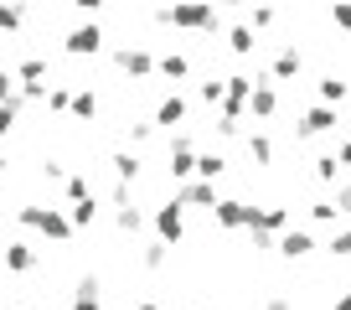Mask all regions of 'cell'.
<instances>
[{
	"label": "cell",
	"mask_w": 351,
	"mask_h": 310,
	"mask_svg": "<svg viewBox=\"0 0 351 310\" xmlns=\"http://www.w3.org/2000/svg\"><path fill=\"white\" fill-rule=\"evenodd\" d=\"M320 248H326L330 259H351V228H336V232H330V238H326Z\"/></svg>",
	"instance_id": "1f68e13d"
},
{
	"label": "cell",
	"mask_w": 351,
	"mask_h": 310,
	"mask_svg": "<svg viewBox=\"0 0 351 310\" xmlns=\"http://www.w3.org/2000/svg\"><path fill=\"white\" fill-rule=\"evenodd\" d=\"M32 232L52 238V243H73V222H67V212H62V207H42V217H36V228H32Z\"/></svg>",
	"instance_id": "8fae6325"
},
{
	"label": "cell",
	"mask_w": 351,
	"mask_h": 310,
	"mask_svg": "<svg viewBox=\"0 0 351 310\" xmlns=\"http://www.w3.org/2000/svg\"><path fill=\"white\" fill-rule=\"evenodd\" d=\"M217 5H243V0H217Z\"/></svg>",
	"instance_id": "816d5d0a"
},
{
	"label": "cell",
	"mask_w": 351,
	"mask_h": 310,
	"mask_svg": "<svg viewBox=\"0 0 351 310\" xmlns=\"http://www.w3.org/2000/svg\"><path fill=\"white\" fill-rule=\"evenodd\" d=\"M336 217H341V212H336V202H330V197H315V202H310V222H315V228H330Z\"/></svg>",
	"instance_id": "4dcf8cb0"
},
{
	"label": "cell",
	"mask_w": 351,
	"mask_h": 310,
	"mask_svg": "<svg viewBox=\"0 0 351 310\" xmlns=\"http://www.w3.org/2000/svg\"><path fill=\"white\" fill-rule=\"evenodd\" d=\"M253 228H263V232H274V238H279V232L289 228V207H263V212H258V222H253Z\"/></svg>",
	"instance_id": "cb8c5ba5"
},
{
	"label": "cell",
	"mask_w": 351,
	"mask_h": 310,
	"mask_svg": "<svg viewBox=\"0 0 351 310\" xmlns=\"http://www.w3.org/2000/svg\"><path fill=\"white\" fill-rule=\"evenodd\" d=\"M42 176L52 181V187H62V176H67V171H62V160H47V166H42Z\"/></svg>",
	"instance_id": "ee69618b"
},
{
	"label": "cell",
	"mask_w": 351,
	"mask_h": 310,
	"mask_svg": "<svg viewBox=\"0 0 351 310\" xmlns=\"http://www.w3.org/2000/svg\"><path fill=\"white\" fill-rule=\"evenodd\" d=\"M330 202H336L341 217H351V181H336V187H330Z\"/></svg>",
	"instance_id": "74e56055"
},
{
	"label": "cell",
	"mask_w": 351,
	"mask_h": 310,
	"mask_svg": "<svg viewBox=\"0 0 351 310\" xmlns=\"http://www.w3.org/2000/svg\"><path fill=\"white\" fill-rule=\"evenodd\" d=\"M253 232V254H274V232H263V228H248Z\"/></svg>",
	"instance_id": "ab89813d"
},
{
	"label": "cell",
	"mask_w": 351,
	"mask_h": 310,
	"mask_svg": "<svg viewBox=\"0 0 351 310\" xmlns=\"http://www.w3.org/2000/svg\"><path fill=\"white\" fill-rule=\"evenodd\" d=\"M279 21V11H274V5H269V0H258V5H253V32H269V26H274Z\"/></svg>",
	"instance_id": "d590c367"
},
{
	"label": "cell",
	"mask_w": 351,
	"mask_h": 310,
	"mask_svg": "<svg viewBox=\"0 0 351 310\" xmlns=\"http://www.w3.org/2000/svg\"><path fill=\"white\" fill-rule=\"evenodd\" d=\"M114 228L130 232V238H140V232H145V212L134 207V202H130V207H114Z\"/></svg>",
	"instance_id": "44dd1931"
},
{
	"label": "cell",
	"mask_w": 351,
	"mask_h": 310,
	"mask_svg": "<svg viewBox=\"0 0 351 310\" xmlns=\"http://www.w3.org/2000/svg\"><path fill=\"white\" fill-rule=\"evenodd\" d=\"M315 238H310V232L305 228H295V222H289V228L285 232H279V238H274V254H285L289 259V264H300V259H310V254H315Z\"/></svg>",
	"instance_id": "ba28073f"
},
{
	"label": "cell",
	"mask_w": 351,
	"mask_h": 310,
	"mask_svg": "<svg viewBox=\"0 0 351 310\" xmlns=\"http://www.w3.org/2000/svg\"><path fill=\"white\" fill-rule=\"evenodd\" d=\"M5 166H11V160H5V150H0V176H5Z\"/></svg>",
	"instance_id": "f907efd6"
},
{
	"label": "cell",
	"mask_w": 351,
	"mask_h": 310,
	"mask_svg": "<svg viewBox=\"0 0 351 310\" xmlns=\"http://www.w3.org/2000/svg\"><path fill=\"white\" fill-rule=\"evenodd\" d=\"M263 310H289V295H269V300H263Z\"/></svg>",
	"instance_id": "bcb514c9"
},
{
	"label": "cell",
	"mask_w": 351,
	"mask_h": 310,
	"mask_svg": "<svg viewBox=\"0 0 351 310\" xmlns=\"http://www.w3.org/2000/svg\"><path fill=\"white\" fill-rule=\"evenodd\" d=\"M0 5H32V0H0Z\"/></svg>",
	"instance_id": "681fc988"
},
{
	"label": "cell",
	"mask_w": 351,
	"mask_h": 310,
	"mask_svg": "<svg viewBox=\"0 0 351 310\" xmlns=\"http://www.w3.org/2000/svg\"><path fill=\"white\" fill-rule=\"evenodd\" d=\"M36 264H42V254H36L26 238H11V243H5V269H11V274H32Z\"/></svg>",
	"instance_id": "7c38bea8"
},
{
	"label": "cell",
	"mask_w": 351,
	"mask_h": 310,
	"mask_svg": "<svg viewBox=\"0 0 351 310\" xmlns=\"http://www.w3.org/2000/svg\"><path fill=\"white\" fill-rule=\"evenodd\" d=\"M62 52L67 57H99L104 52V26L99 21H77L73 32L62 36Z\"/></svg>",
	"instance_id": "3957f363"
},
{
	"label": "cell",
	"mask_w": 351,
	"mask_h": 310,
	"mask_svg": "<svg viewBox=\"0 0 351 310\" xmlns=\"http://www.w3.org/2000/svg\"><path fill=\"white\" fill-rule=\"evenodd\" d=\"M32 5H0V32H21Z\"/></svg>",
	"instance_id": "d6a6232c"
},
{
	"label": "cell",
	"mask_w": 351,
	"mask_h": 310,
	"mask_svg": "<svg viewBox=\"0 0 351 310\" xmlns=\"http://www.w3.org/2000/svg\"><path fill=\"white\" fill-rule=\"evenodd\" d=\"M165 171H171V181H191L197 176V140H191L186 130L171 134V166Z\"/></svg>",
	"instance_id": "277c9868"
},
{
	"label": "cell",
	"mask_w": 351,
	"mask_h": 310,
	"mask_svg": "<svg viewBox=\"0 0 351 310\" xmlns=\"http://www.w3.org/2000/svg\"><path fill=\"white\" fill-rule=\"evenodd\" d=\"M315 93H320V104H341V99H346V93H351V83H341L336 73H326V78H320V83H315Z\"/></svg>",
	"instance_id": "603a6c76"
},
{
	"label": "cell",
	"mask_w": 351,
	"mask_h": 310,
	"mask_svg": "<svg viewBox=\"0 0 351 310\" xmlns=\"http://www.w3.org/2000/svg\"><path fill=\"white\" fill-rule=\"evenodd\" d=\"M134 310H165V305H160V300H140Z\"/></svg>",
	"instance_id": "7dc6e473"
},
{
	"label": "cell",
	"mask_w": 351,
	"mask_h": 310,
	"mask_svg": "<svg viewBox=\"0 0 351 310\" xmlns=\"http://www.w3.org/2000/svg\"><path fill=\"white\" fill-rule=\"evenodd\" d=\"M336 104H310V109H300L295 119V140H320V134H336Z\"/></svg>",
	"instance_id": "7a4b0ae2"
},
{
	"label": "cell",
	"mask_w": 351,
	"mask_h": 310,
	"mask_svg": "<svg viewBox=\"0 0 351 310\" xmlns=\"http://www.w3.org/2000/svg\"><path fill=\"white\" fill-rule=\"evenodd\" d=\"M5 99H16V73H11V67H0V104H5Z\"/></svg>",
	"instance_id": "60d3db41"
},
{
	"label": "cell",
	"mask_w": 351,
	"mask_h": 310,
	"mask_svg": "<svg viewBox=\"0 0 351 310\" xmlns=\"http://www.w3.org/2000/svg\"><path fill=\"white\" fill-rule=\"evenodd\" d=\"M67 5H73V11L83 16V21H88V16H99V11H104V0H67Z\"/></svg>",
	"instance_id": "b9f144b4"
},
{
	"label": "cell",
	"mask_w": 351,
	"mask_h": 310,
	"mask_svg": "<svg viewBox=\"0 0 351 310\" xmlns=\"http://www.w3.org/2000/svg\"><path fill=\"white\" fill-rule=\"evenodd\" d=\"M197 176L202 181H222L228 176V155L222 150H197Z\"/></svg>",
	"instance_id": "d6986e66"
},
{
	"label": "cell",
	"mask_w": 351,
	"mask_h": 310,
	"mask_svg": "<svg viewBox=\"0 0 351 310\" xmlns=\"http://www.w3.org/2000/svg\"><path fill=\"white\" fill-rule=\"evenodd\" d=\"M300 67H305L300 47H295V42H285V47L274 52V62H269V73H263V78H269V83H295V78H300Z\"/></svg>",
	"instance_id": "30bf717a"
},
{
	"label": "cell",
	"mask_w": 351,
	"mask_h": 310,
	"mask_svg": "<svg viewBox=\"0 0 351 310\" xmlns=\"http://www.w3.org/2000/svg\"><path fill=\"white\" fill-rule=\"evenodd\" d=\"M165 259H171V243H160V238H155V243H145L140 264L150 269V274H160V269H165Z\"/></svg>",
	"instance_id": "83f0119b"
},
{
	"label": "cell",
	"mask_w": 351,
	"mask_h": 310,
	"mask_svg": "<svg viewBox=\"0 0 351 310\" xmlns=\"http://www.w3.org/2000/svg\"><path fill=\"white\" fill-rule=\"evenodd\" d=\"M16 310H21V305H16Z\"/></svg>",
	"instance_id": "f5cc1de1"
},
{
	"label": "cell",
	"mask_w": 351,
	"mask_h": 310,
	"mask_svg": "<svg viewBox=\"0 0 351 310\" xmlns=\"http://www.w3.org/2000/svg\"><path fill=\"white\" fill-rule=\"evenodd\" d=\"M155 130H171V124H186V99L181 93H165L160 104H155Z\"/></svg>",
	"instance_id": "9a60e30c"
},
{
	"label": "cell",
	"mask_w": 351,
	"mask_h": 310,
	"mask_svg": "<svg viewBox=\"0 0 351 310\" xmlns=\"http://www.w3.org/2000/svg\"><path fill=\"white\" fill-rule=\"evenodd\" d=\"M330 155H336V166H351V140H341V145H336Z\"/></svg>",
	"instance_id": "f6af8a7d"
},
{
	"label": "cell",
	"mask_w": 351,
	"mask_h": 310,
	"mask_svg": "<svg viewBox=\"0 0 351 310\" xmlns=\"http://www.w3.org/2000/svg\"><path fill=\"white\" fill-rule=\"evenodd\" d=\"M114 67H119L124 78H155V52L150 47H114Z\"/></svg>",
	"instance_id": "52a82bcc"
},
{
	"label": "cell",
	"mask_w": 351,
	"mask_h": 310,
	"mask_svg": "<svg viewBox=\"0 0 351 310\" xmlns=\"http://www.w3.org/2000/svg\"><path fill=\"white\" fill-rule=\"evenodd\" d=\"M11 73H16V83H47V57H26V62H16Z\"/></svg>",
	"instance_id": "7402d4cb"
},
{
	"label": "cell",
	"mask_w": 351,
	"mask_h": 310,
	"mask_svg": "<svg viewBox=\"0 0 351 310\" xmlns=\"http://www.w3.org/2000/svg\"><path fill=\"white\" fill-rule=\"evenodd\" d=\"M248 155L258 160V166H274V140H269L263 130H253V134H248Z\"/></svg>",
	"instance_id": "484cf974"
},
{
	"label": "cell",
	"mask_w": 351,
	"mask_h": 310,
	"mask_svg": "<svg viewBox=\"0 0 351 310\" xmlns=\"http://www.w3.org/2000/svg\"><path fill=\"white\" fill-rule=\"evenodd\" d=\"M310 166H315V181L320 187H336V176H341V166H336V155H315V160H310Z\"/></svg>",
	"instance_id": "f546056e"
},
{
	"label": "cell",
	"mask_w": 351,
	"mask_h": 310,
	"mask_svg": "<svg viewBox=\"0 0 351 310\" xmlns=\"http://www.w3.org/2000/svg\"><path fill=\"white\" fill-rule=\"evenodd\" d=\"M243 114H253L258 124H269L279 114V83H269L263 73H253V93H248V109Z\"/></svg>",
	"instance_id": "5b68a950"
},
{
	"label": "cell",
	"mask_w": 351,
	"mask_h": 310,
	"mask_svg": "<svg viewBox=\"0 0 351 310\" xmlns=\"http://www.w3.org/2000/svg\"><path fill=\"white\" fill-rule=\"evenodd\" d=\"M155 140V124H124V145L130 150H140V145H150Z\"/></svg>",
	"instance_id": "836d02e7"
},
{
	"label": "cell",
	"mask_w": 351,
	"mask_h": 310,
	"mask_svg": "<svg viewBox=\"0 0 351 310\" xmlns=\"http://www.w3.org/2000/svg\"><path fill=\"white\" fill-rule=\"evenodd\" d=\"M155 238H160V243H181V238H186V207H181V202H165V207H155Z\"/></svg>",
	"instance_id": "8992f818"
},
{
	"label": "cell",
	"mask_w": 351,
	"mask_h": 310,
	"mask_svg": "<svg viewBox=\"0 0 351 310\" xmlns=\"http://www.w3.org/2000/svg\"><path fill=\"white\" fill-rule=\"evenodd\" d=\"M62 197L67 202H88L93 197V181H88L83 171H73V176H62Z\"/></svg>",
	"instance_id": "d4e9b609"
},
{
	"label": "cell",
	"mask_w": 351,
	"mask_h": 310,
	"mask_svg": "<svg viewBox=\"0 0 351 310\" xmlns=\"http://www.w3.org/2000/svg\"><path fill=\"white\" fill-rule=\"evenodd\" d=\"M165 26H176V32H217L222 11L212 0H176V5H165Z\"/></svg>",
	"instance_id": "6da1fadb"
},
{
	"label": "cell",
	"mask_w": 351,
	"mask_h": 310,
	"mask_svg": "<svg viewBox=\"0 0 351 310\" xmlns=\"http://www.w3.org/2000/svg\"><path fill=\"white\" fill-rule=\"evenodd\" d=\"M67 222H73V232H83V228H93L99 222V197H88V202H67Z\"/></svg>",
	"instance_id": "ffe728a7"
},
{
	"label": "cell",
	"mask_w": 351,
	"mask_h": 310,
	"mask_svg": "<svg viewBox=\"0 0 351 310\" xmlns=\"http://www.w3.org/2000/svg\"><path fill=\"white\" fill-rule=\"evenodd\" d=\"M336 310H351V289H346V295H336Z\"/></svg>",
	"instance_id": "c3c4849f"
},
{
	"label": "cell",
	"mask_w": 351,
	"mask_h": 310,
	"mask_svg": "<svg viewBox=\"0 0 351 310\" xmlns=\"http://www.w3.org/2000/svg\"><path fill=\"white\" fill-rule=\"evenodd\" d=\"M176 202H181V207H202V212H212V207H217V181H202V176L181 181V187H176Z\"/></svg>",
	"instance_id": "9c48e42d"
},
{
	"label": "cell",
	"mask_w": 351,
	"mask_h": 310,
	"mask_svg": "<svg viewBox=\"0 0 351 310\" xmlns=\"http://www.w3.org/2000/svg\"><path fill=\"white\" fill-rule=\"evenodd\" d=\"M109 202H114V207H130V181H114V191H109Z\"/></svg>",
	"instance_id": "7bdbcfd3"
},
{
	"label": "cell",
	"mask_w": 351,
	"mask_h": 310,
	"mask_svg": "<svg viewBox=\"0 0 351 310\" xmlns=\"http://www.w3.org/2000/svg\"><path fill=\"white\" fill-rule=\"evenodd\" d=\"M67 114H73V119H93V114H99V99H93V88H77L73 104H67Z\"/></svg>",
	"instance_id": "4316f807"
},
{
	"label": "cell",
	"mask_w": 351,
	"mask_h": 310,
	"mask_svg": "<svg viewBox=\"0 0 351 310\" xmlns=\"http://www.w3.org/2000/svg\"><path fill=\"white\" fill-rule=\"evenodd\" d=\"M243 212H248V202H238V197H217V207H212V222H217L222 232H238V228H243Z\"/></svg>",
	"instance_id": "5bb4252c"
},
{
	"label": "cell",
	"mask_w": 351,
	"mask_h": 310,
	"mask_svg": "<svg viewBox=\"0 0 351 310\" xmlns=\"http://www.w3.org/2000/svg\"><path fill=\"white\" fill-rule=\"evenodd\" d=\"M155 73H160L165 83H186V78H191V57L165 52V57H155Z\"/></svg>",
	"instance_id": "e0dca14e"
},
{
	"label": "cell",
	"mask_w": 351,
	"mask_h": 310,
	"mask_svg": "<svg viewBox=\"0 0 351 310\" xmlns=\"http://www.w3.org/2000/svg\"><path fill=\"white\" fill-rule=\"evenodd\" d=\"M330 21H336L341 32H351V0H336V5H330Z\"/></svg>",
	"instance_id": "f35d334b"
},
{
	"label": "cell",
	"mask_w": 351,
	"mask_h": 310,
	"mask_svg": "<svg viewBox=\"0 0 351 310\" xmlns=\"http://www.w3.org/2000/svg\"><path fill=\"white\" fill-rule=\"evenodd\" d=\"M228 52H232V57H243V62H248V57L258 52V32H253L248 21H243V26H232V32H228Z\"/></svg>",
	"instance_id": "ac0fdd59"
},
{
	"label": "cell",
	"mask_w": 351,
	"mask_h": 310,
	"mask_svg": "<svg viewBox=\"0 0 351 310\" xmlns=\"http://www.w3.org/2000/svg\"><path fill=\"white\" fill-rule=\"evenodd\" d=\"M99 300H104V285H99V274H83V279L73 285V300H67V310H104Z\"/></svg>",
	"instance_id": "4fadbf2b"
},
{
	"label": "cell",
	"mask_w": 351,
	"mask_h": 310,
	"mask_svg": "<svg viewBox=\"0 0 351 310\" xmlns=\"http://www.w3.org/2000/svg\"><path fill=\"white\" fill-rule=\"evenodd\" d=\"M197 99L207 104V109H217V104H222V78H207V83H197Z\"/></svg>",
	"instance_id": "8d00e7d4"
},
{
	"label": "cell",
	"mask_w": 351,
	"mask_h": 310,
	"mask_svg": "<svg viewBox=\"0 0 351 310\" xmlns=\"http://www.w3.org/2000/svg\"><path fill=\"white\" fill-rule=\"evenodd\" d=\"M21 109H26L21 99H5V104H0V140H5V134H16V124H21Z\"/></svg>",
	"instance_id": "f1b7e54d"
},
{
	"label": "cell",
	"mask_w": 351,
	"mask_h": 310,
	"mask_svg": "<svg viewBox=\"0 0 351 310\" xmlns=\"http://www.w3.org/2000/svg\"><path fill=\"white\" fill-rule=\"evenodd\" d=\"M109 171H114L119 181H130V187H134V181H140V171H145V160H140V150H130V145H124V150L109 155Z\"/></svg>",
	"instance_id": "2e32d148"
},
{
	"label": "cell",
	"mask_w": 351,
	"mask_h": 310,
	"mask_svg": "<svg viewBox=\"0 0 351 310\" xmlns=\"http://www.w3.org/2000/svg\"><path fill=\"white\" fill-rule=\"evenodd\" d=\"M47 109H52V114H67V104H73V88H67V83H57V88H47Z\"/></svg>",
	"instance_id": "e575fe53"
}]
</instances>
